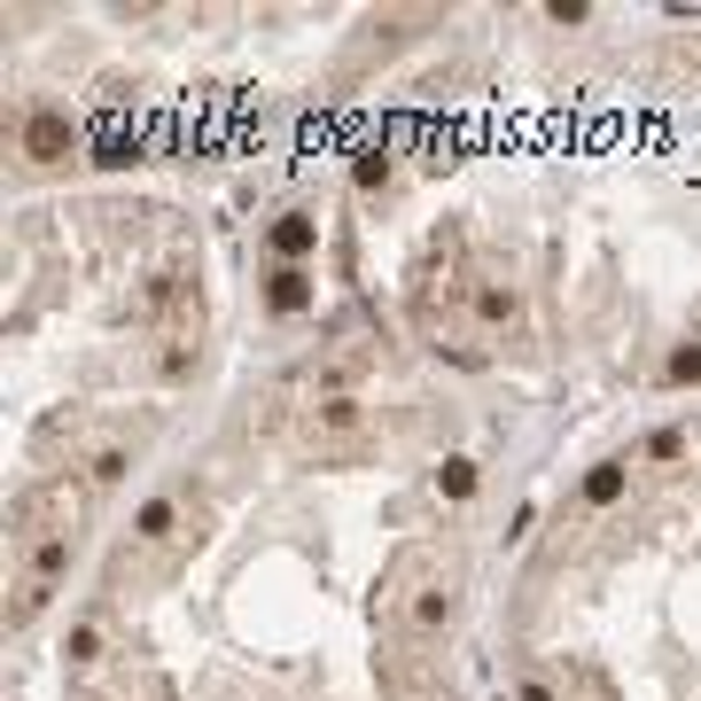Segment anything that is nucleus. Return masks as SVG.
Returning a JSON list of instances; mask_svg holds the SVG:
<instances>
[{
  "label": "nucleus",
  "mask_w": 701,
  "mask_h": 701,
  "mask_svg": "<svg viewBox=\"0 0 701 701\" xmlns=\"http://www.w3.org/2000/svg\"><path fill=\"white\" fill-rule=\"evenodd\" d=\"M350 180H359L367 196H382V188H390V156H382V148H367V156H359V171H350Z\"/></svg>",
  "instance_id": "14"
},
{
  "label": "nucleus",
  "mask_w": 701,
  "mask_h": 701,
  "mask_svg": "<svg viewBox=\"0 0 701 701\" xmlns=\"http://www.w3.org/2000/svg\"><path fill=\"white\" fill-rule=\"evenodd\" d=\"M312 304H320L312 266H274V274H266V312H274V320H297V312H312Z\"/></svg>",
  "instance_id": "6"
},
{
  "label": "nucleus",
  "mask_w": 701,
  "mask_h": 701,
  "mask_svg": "<svg viewBox=\"0 0 701 701\" xmlns=\"http://www.w3.org/2000/svg\"><path fill=\"white\" fill-rule=\"evenodd\" d=\"M70 554H78V531L70 522H40V499L16 507V600H9V632H32L47 616V600L63 592L70 577Z\"/></svg>",
  "instance_id": "1"
},
{
  "label": "nucleus",
  "mask_w": 701,
  "mask_h": 701,
  "mask_svg": "<svg viewBox=\"0 0 701 701\" xmlns=\"http://www.w3.org/2000/svg\"><path fill=\"white\" fill-rule=\"evenodd\" d=\"M359 429H367V405L350 398V390H327V398L312 405V436H320V445H350Z\"/></svg>",
  "instance_id": "7"
},
{
  "label": "nucleus",
  "mask_w": 701,
  "mask_h": 701,
  "mask_svg": "<svg viewBox=\"0 0 701 701\" xmlns=\"http://www.w3.org/2000/svg\"><path fill=\"white\" fill-rule=\"evenodd\" d=\"M133 476V445H102L94 460H86V483H94V491H118Z\"/></svg>",
  "instance_id": "10"
},
{
  "label": "nucleus",
  "mask_w": 701,
  "mask_h": 701,
  "mask_svg": "<svg viewBox=\"0 0 701 701\" xmlns=\"http://www.w3.org/2000/svg\"><path fill=\"white\" fill-rule=\"evenodd\" d=\"M16 156H24V164H70V156H78V125H70V110L32 102L24 125H16Z\"/></svg>",
  "instance_id": "2"
},
{
  "label": "nucleus",
  "mask_w": 701,
  "mask_h": 701,
  "mask_svg": "<svg viewBox=\"0 0 701 701\" xmlns=\"http://www.w3.org/2000/svg\"><path fill=\"white\" fill-rule=\"evenodd\" d=\"M686 445H693V436L670 421V429H655L647 445H639V468H678V460H686Z\"/></svg>",
  "instance_id": "11"
},
{
  "label": "nucleus",
  "mask_w": 701,
  "mask_h": 701,
  "mask_svg": "<svg viewBox=\"0 0 701 701\" xmlns=\"http://www.w3.org/2000/svg\"><path fill=\"white\" fill-rule=\"evenodd\" d=\"M476 483H483V468H476L468 453H445V460H436V476H429V491L445 499V507H468V499H476Z\"/></svg>",
  "instance_id": "9"
},
{
  "label": "nucleus",
  "mask_w": 701,
  "mask_h": 701,
  "mask_svg": "<svg viewBox=\"0 0 701 701\" xmlns=\"http://www.w3.org/2000/svg\"><path fill=\"white\" fill-rule=\"evenodd\" d=\"M63 663H70V670H94V663H102V624H70Z\"/></svg>",
  "instance_id": "12"
},
{
  "label": "nucleus",
  "mask_w": 701,
  "mask_h": 701,
  "mask_svg": "<svg viewBox=\"0 0 701 701\" xmlns=\"http://www.w3.org/2000/svg\"><path fill=\"white\" fill-rule=\"evenodd\" d=\"M78 701H102V693H78Z\"/></svg>",
  "instance_id": "17"
},
{
  "label": "nucleus",
  "mask_w": 701,
  "mask_h": 701,
  "mask_svg": "<svg viewBox=\"0 0 701 701\" xmlns=\"http://www.w3.org/2000/svg\"><path fill=\"white\" fill-rule=\"evenodd\" d=\"M453 616H460V569L445 561V569H436V577L405 600V624H413L421 639H436V632H453Z\"/></svg>",
  "instance_id": "4"
},
{
  "label": "nucleus",
  "mask_w": 701,
  "mask_h": 701,
  "mask_svg": "<svg viewBox=\"0 0 701 701\" xmlns=\"http://www.w3.org/2000/svg\"><path fill=\"white\" fill-rule=\"evenodd\" d=\"M663 382H670V390L701 382V343H678V350H670V359H663Z\"/></svg>",
  "instance_id": "13"
},
{
  "label": "nucleus",
  "mask_w": 701,
  "mask_h": 701,
  "mask_svg": "<svg viewBox=\"0 0 701 701\" xmlns=\"http://www.w3.org/2000/svg\"><path fill=\"white\" fill-rule=\"evenodd\" d=\"M632 468H639V460H592V468L577 476V507H585V514L624 507V499H632Z\"/></svg>",
  "instance_id": "5"
},
{
  "label": "nucleus",
  "mask_w": 701,
  "mask_h": 701,
  "mask_svg": "<svg viewBox=\"0 0 701 701\" xmlns=\"http://www.w3.org/2000/svg\"><path fill=\"white\" fill-rule=\"evenodd\" d=\"M257 242H266L274 266H312V257H320V211L289 203V211H274L266 226H257Z\"/></svg>",
  "instance_id": "3"
},
{
  "label": "nucleus",
  "mask_w": 701,
  "mask_h": 701,
  "mask_svg": "<svg viewBox=\"0 0 701 701\" xmlns=\"http://www.w3.org/2000/svg\"><path fill=\"white\" fill-rule=\"evenodd\" d=\"M476 320H483L491 335H514V327H522V289H514V281H476Z\"/></svg>",
  "instance_id": "8"
},
{
  "label": "nucleus",
  "mask_w": 701,
  "mask_h": 701,
  "mask_svg": "<svg viewBox=\"0 0 701 701\" xmlns=\"http://www.w3.org/2000/svg\"><path fill=\"white\" fill-rule=\"evenodd\" d=\"M522 701H554V686L546 678H522Z\"/></svg>",
  "instance_id": "16"
},
{
  "label": "nucleus",
  "mask_w": 701,
  "mask_h": 701,
  "mask_svg": "<svg viewBox=\"0 0 701 701\" xmlns=\"http://www.w3.org/2000/svg\"><path fill=\"white\" fill-rule=\"evenodd\" d=\"M546 24H592V9H585V0H554Z\"/></svg>",
  "instance_id": "15"
}]
</instances>
